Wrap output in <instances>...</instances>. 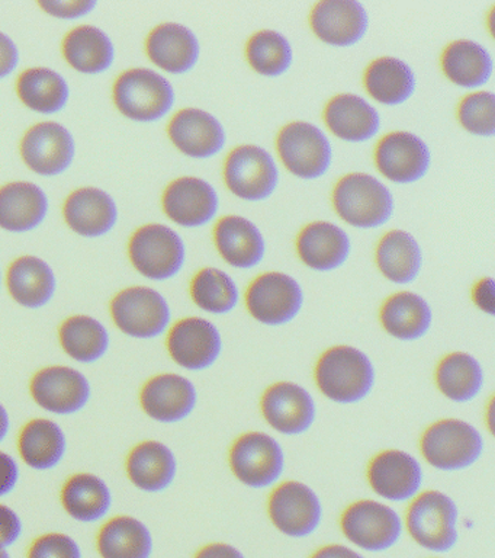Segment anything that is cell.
I'll use <instances>...</instances> for the list:
<instances>
[{
    "label": "cell",
    "instance_id": "obj_58",
    "mask_svg": "<svg viewBox=\"0 0 495 558\" xmlns=\"http://www.w3.org/2000/svg\"><path fill=\"white\" fill-rule=\"evenodd\" d=\"M433 558H438V557H433Z\"/></svg>",
    "mask_w": 495,
    "mask_h": 558
},
{
    "label": "cell",
    "instance_id": "obj_8",
    "mask_svg": "<svg viewBox=\"0 0 495 558\" xmlns=\"http://www.w3.org/2000/svg\"><path fill=\"white\" fill-rule=\"evenodd\" d=\"M114 102L129 120L153 122L171 112L175 90L172 83L154 70L132 69L116 78Z\"/></svg>",
    "mask_w": 495,
    "mask_h": 558
},
{
    "label": "cell",
    "instance_id": "obj_48",
    "mask_svg": "<svg viewBox=\"0 0 495 558\" xmlns=\"http://www.w3.org/2000/svg\"><path fill=\"white\" fill-rule=\"evenodd\" d=\"M23 534V521L11 506L0 504V549L14 545Z\"/></svg>",
    "mask_w": 495,
    "mask_h": 558
},
{
    "label": "cell",
    "instance_id": "obj_55",
    "mask_svg": "<svg viewBox=\"0 0 495 558\" xmlns=\"http://www.w3.org/2000/svg\"><path fill=\"white\" fill-rule=\"evenodd\" d=\"M485 421H486V429H488L491 432V434H494V401L493 400L490 401L488 410H486Z\"/></svg>",
    "mask_w": 495,
    "mask_h": 558
},
{
    "label": "cell",
    "instance_id": "obj_27",
    "mask_svg": "<svg viewBox=\"0 0 495 558\" xmlns=\"http://www.w3.org/2000/svg\"><path fill=\"white\" fill-rule=\"evenodd\" d=\"M146 50L158 68L172 74L190 72L201 54V46L194 31L176 22L156 26L147 38Z\"/></svg>",
    "mask_w": 495,
    "mask_h": 558
},
{
    "label": "cell",
    "instance_id": "obj_4",
    "mask_svg": "<svg viewBox=\"0 0 495 558\" xmlns=\"http://www.w3.org/2000/svg\"><path fill=\"white\" fill-rule=\"evenodd\" d=\"M228 466L237 482L247 488H273L285 474L284 445L268 432H243L228 449Z\"/></svg>",
    "mask_w": 495,
    "mask_h": 558
},
{
    "label": "cell",
    "instance_id": "obj_53",
    "mask_svg": "<svg viewBox=\"0 0 495 558\" xmlns=\"http://www.w3.org/2000/svg\"><path fill=\"white\" fill-rule=\"evenodd\" d=\"M310 558H364L359 549L345 544H327L311 554Z\"/></svg>",
    "mask_w": 495,
    "mask_h": 558
},
{
    "label": "cell",
    "instance_id": "obj_26",
    "mask_svg": "<svg viewBox=\"0 0 495 558\" xmlns=\"http://www.w3.org/2000/svg\"><path fill=\"white\" fill-rule=\"evenodd\" d=\"M214 242L225 264L236 269L256 268L267 255L262 231L246 217L221 218L215 226Z\"/></svg>",
    "mask_w": 495,
    "mask_h": 558
},
{
    "label": "cell",
    "instance_id": "obj_22",
    "mask_svg": "<svg viewBox=\"0 0 495 558\" xmlns=\"http://www.w3.org/2000/svg\"><path fill=\"white\" fill-rule=\"evenodd\" d=\"M169 138L177 150L194 159H210L225 146L227 134L219 118L198 108H185L172 118Z\"/></svg>",
    "mask_w": 495,
    "mask_h": 558
},
{
    "label": "cell",
    "instance_id": "obj_50",
    "mask_svg": "<svg viewBox=\"0 0 495 558\" xmlns=\"http://www.w3.org/2000/svg\"><path fill=\"white\" fill-rule=\"evenodd\" d=\"M472 301L482 313L495 314V286L491 277L481 278L472 288Z\"/></svg>",
    "mask_w": 495,
    "mask_h": 558
},
{
    "label": "cell",
    "instance_id": "obj_24",
    "mask_svg": "<svg viewBox=\"0 0 495 558\" xmlns=\"http://www.w3.org/2000/svg\"><path fill=\"white\" fill-rule=\"evenodd\" d=\"M177 458L173 449L160 440H143L129 451L125 471L138 490L162 493L175 483Z\"/></svg>",
    "mask_w": 495,
    "mask_h": 558
},
{
    "label": "cell",
    "instance_id": "obj_37",
    "mask_svg": "<svg viewBox=\"0 0 495 558\" xmlns=\"http://www.w3.org/2000/svg\"><path fill=\"white\" fill-rule=\"evenodd\" d=\"M364 89L376 102L397 107L416 92V74L406 61L397 57H380L364 70Z\"/></svg>",
    "mask_w": 495,
    "mask_h": 558
},
{
    "label": "cell",
    "instance_id": "obj_20",
    "mask_svg": "<svg viewBox=\"0 0 495 558\" xmlns=\"http://www.w3.org/2000/svg\"><path fill=\"white\" fill-rule=\"evenodd\" d=\"M75 151L71 131L53 121L32 126L21 142L25 165L42 177H55L71 168Z\"/></svg>",
    "mask_w": 495,
    "mask_h": 558
},
{
    "label": "cell",
    "instance_id": "obj_36",
    "mask_svg": "<svg viewBox=\"0 0 495 558\" xmlns=\"http://www.w3.org/2000/svg\"><path fill=\"white\" fill-rule=\"evenodd\" d=\"M375 260L384 278L397 286L414 282L423 268L419 242L404 230H391L376 246Z\"/></svg>",
    "mask_w": 495,
    "mask_h": 558
},
{
    "label": "cell",
    "instance_id": "obj_31",
    "mask_svg": "<svg viewBox=\"0 0 495 558\" xmlns=\"http://www.w3.org/2000/svg\"><path fill=\"white\" fill-rule=\"evenodd\" d=\"M434 384L437 391L451 403H471L484 390L485 369L472 353L449 352L437 362Z\"/></svg>",
    "mask_w": 495,
    "mask_h": 558
},
{
    "label": "cell",
    "instance_id": "obj_43",
    "mask_svg": "<svg viewBox=\"0 0 495 558\" xmlns=\"http://www.w3.org/2000/svg\"><path fill=\"white\" fill-rule=\"evenodd\" d=\"M189 291L194 304L214 316L232 313L240 301V290L232 275L212 266L195 274Z\"/></svg>",
    "mask_w": 495,
    "mask_h": 558
},
{
    "label": "cell",
    "instance_id": "obj_21",
    "mask_svg": "<svg viewBox=\"0 0 495 558\" xmlns=\"http://www.w3.org/2000/svg\"><path fill=\"white\" fill-rule=\"evenodd\" d=\"M312 33L333 47H351L364 37L369 15L362 3L354 0H324L312 8Z\"/></svg>",
    "mask_w": 495,
    "mask_h": 558
},
{
    "label": "cell",
    "instance_id": "obj_40",
    "mask_svg": "<svg viewBox=\"0 0 495 558\" xmlns=\"http://www.w3.org/2000/svg\"><path fill=\"white\" fill-rule=\"evenodd\" d=\"M63 54L77 72L98 74L107 72L114 63V44L107 33L92 25L72 29L63 41Z\"/></svg>",
    "mask_w": 495,
    "mask_h": 558
},
{
    "label": "cell",
    "instance_id": "obj_38",
    "mask_svg": "<svg viewBox=\"0 0 495 558\" xmlns=\"http://www.w3.org/2000/svg\"><path fill=\"white\" fill-rule=\"evenodd\" d=\"M97 547L102 558H150L153 535L140 519L120 514L103 523Z\"/></svg>",
    "mask_w": 495,
    "mask_h": 558
},
{
    "label": "cell",
    "instance_id": "obj_44",
    "mask_svg": "<svg viewBox=\"0 0 495 558\" xmlns=\"http://www.w3.org/2000/svg\"><path fill=\"white\" fill-rule=\"evenodd\" d=\"M246 59L250 68L262 76H282L293 65V46L288 38L277 31H259L247 41Z\"/></svg>",
    "mask_w": 495,
    "mask_h": 558
},
{
    "label": "cell",
    "instance_id": "obj_35",
    "mask_svg": "<svg viewBox=\"0 0 495 558\" xmlns=\"http://www.w3.org/2000/svg\"><path fill=\"white\" fill-rule=\"evenodd\" d=\"M63 509L82 523L102 521L110 513L112 493L106 480L92 473L71 475L60 492Z\"/></svg>",
    "mask_w": 495,
    "mask_h": 558
},
{
    "label": "cell",
    "instance_id": "obj_47",
    "mask_svg": "<svg viewBox=\"0 0 495 558\" xmlns=\"http://www.w3.org/2000/svg\"><path fill=\"white\" fill-rule=\"evenodd\" d=\"M38 4L49 15L62 17V20H77L97 8V2L92 0H60V2L59 0H40Z\"/></svg>",
    "mask_w": 495,
    "mask_h": 558
},
{
    "label": "cell",
    "instance_id": "obj_18",
    "mask_svg": "<svg viewBox=\"0 0 495 558\" xmlns=\"http://www.w3.org/2000/svg\"><path fill=\"white\" fill-rule=\"evenodd\" d=\"M198 400V388L193 379L176 373L153 375L140 391L143 412L163 425L186 421L197 409Z\"/></svg>",
    "mask_w": 495,
    "mask_h": 558
},
{
    "label": "cell",
    "instance_id": "obj_6",
    "mask_svg": "<svg viewBox=\"0 0 495 558\" xmlns=\"http://www.w3.org/2000/svg\"><path fill=\"white\" fill-rule=\"evenodd\" d=\"M341 530L356 549L384 553L401 539L404 518L386 501L359 499L343 510Z\"/></svg>",
    "mask_w": 495,
    "mask_h": 558
},
{
    "label": "cell",
    "instance_id": "obj_9",
    "mask_svg": "<svg viewBox=\"0 0 495 558\" xmlns=\"http://www.w3.org/2000/svg\"><path fill=\"white\" fill-rule=\"evenodd\" d=\"M367 482L382 501L410 504L423 492V464L406 449H382L368 462Z\"/></svg>",
    "mask_w": 495,
    "mask_h": 558
},
{
    "label": "cell",
    "instance_id": "obj_32",
    "mask_svg": "<svg viewBox=\"0 0 495 558\" xmlns=\"http://www.w3.org/2000/svg\"><path fill=\"white\" fill-rule=\"evenodd\" d=\"M49 213V198L33 182H12L0 187V229L25 233L40 226Z\"/></svg>",
    "mask_w": 495,
    "mask_h": 558
},
{
    "label": "cell",
    "instance_id": "obj_7",
    "mask_svg": "<svg viewBox=\"0 0 495 558\" xmlns=\"http://www.w3.org/2000/svg\"><path fill=\"white\" fill-rule=\"evenodd\" d=\"M268 514L282 535L294 539L308 538L323 523V500L310 484L285 480L277 483L269 495Z\"/></svg>",
    "mask_w": 495,
    "mask_h": 558
},
{
    "label": "cell",
    "instance_id": "obj_2",
    "mask_svg": "<svg viewBox=\"0 0 495 558\" xmlns=\"http://www.w3.org/2000/svg\"><path fill=\"white\" fill-rule=\"evenodd\" d=\"M459 519L460 510L454 497L428 488L408 504L404 531L425 551L445 554L459 543Z\"/></svg>",
    "mask_w": 495,
    "mask_h": 558
},
{
    "label": "cell",
    "instance_id": "obj_14",
    "mask_svg": "<svg viewBox=\"0 0 495 558\" xmlns=\"http://www.w3.org/2000/svg\"><path fill=\"white\" fill-rule=\"evenodd\" d=\"M224 182L237 198L258 203L276 191L280 170L267 148L245 144L233 148L225 159Z\"/></svg>",
    "mask_w": 495,
    "mask_h": 558
},
{
    "label": "cell",
    "instance_id": "obj_17",
    "mask_svg": "<svg viewBox=\"0 0 495 558\" xmlns=\"http://www.w3.org/2000/svg\"><path fill=\"white\" fill-rule=\"evenodd\" d=\"M29 392L38 408L58 416H71L88 405L92 386L82 371L66 365H51L38 369Z\"/></svg>",
    "mask_w": 495,
    "mask_h": 558
},
{
    "label": "cell",
    "instance_id": "obj_11",
    "mask_svg": "<svg viewBox=\"0 0 495 558\" xmlns=\"http://www.w3.org/2000/svg\"><path fill=\"white\" fill-rule=\"evenodd\" d=\"M111 316L124 335L156 339L169 329L172 310L164 295L150 287H129L111 301Z\"/></svg>",
    "mask_w": 495,
    "mask_h": 558
},
{
    "label": "cell",
    "instance_id": "obj_45",
    "mask_svg": "<svg viewBox=\"0 0 495 558\" xmlns=\"http://www.w3.org/2000/svg\"><path fill=\"white\" fill-rule=\"evenodd\" d=\"M458 120L468 133L480 137L495 134V96L493 92H473L460 100Z\"/></svg>",
    "mask_w": 495,
    "mask_h": 558
},
{
    "label": "cell",
    "instance_id": "obj_15",
    "mask_svg": "<svg viewBox=\"0 0 495 558\" xmlns=\"http://www.w3.org/2000/svg\"><path fill=\"white\" fill-rule=\"evenodd\" d=\"M260 413L276 434L299 436L312 429L317 421V401L302 384L276 381L260 397Z\"/></svg>",
    "mask_w": 495,
    "mask_h": 558
},
{
    "label": "cell",
    "instance_id": "obj_41",
    "mask_svg": "<svg viewBox=\"0 0 495 558\" xmlns=\"http://www.w3.org/2000/svg\"><path fill=\"white\" fill-rule=\"evenodd\" d=\"M59 340L69 357L85 365L102 360L111 343L107 327L85 314L66 318L60 326Z\"/></svg>",
    "mask_w": 495,
    "mask_h": 558
},
{
    "label": "cell",
    "instance_id": "obj_51",
    "mask_svg": "<svg viewBox=\"0 0 495 558\" xmlns=\"http://www.w3.org/2000/svg\"><path fill=\"white\" fill-rule=\"evenodd\" d=\"M18 63V47L7 34L0 33V78L10 76Z\"/></svg>",
    "mask_w": 495,
    "mask_h": 558
},
{
    "label": "cell",
    "instance_id": "obj_3",
    "mask_svg": "<svg viewBox=\"0 0 495 558\" xmlns=\"http://www.w3.org/2000/svg\"><path fill=\"white\" fill-rule=\"evenodd\" d=\"M420 453L428 465L443 473L471 469L485 452L484 434L471 422L445 417L425 427Z\"/></svg>",
    "mask_w": 495,
    "mask_h": 558
},
{
    "label": "cell",
    "instance_id": "obj_28",
    "mask_svg": "<svg viewBox=\"0 0 495 558\" xmlns=\"http://www.w3.org/2000/svg\"><path fill=\"white\" fill-rule=\"evenodd\" d=\"M64 220L75 233L85 238H99L110 233L119 221L114 198L98 187H81L64 203Z\"/></svg>",
    "mask_w": 495,
    "mask_h": 558
},
{
    "label": "cell",
    "instance_id": "obj_46",
    "mask_svg": "<svg viewBox=\"0 0 495 558\" xmlns=\"http://www.w3.org/2000/svg\"><path fill=\"white\" fill-rule=\"evenodd\" d=\"M27 558H82V551L72 536L62 532H50L34 539Z\"/></svg>",
    "mask_w": 495,
    "mask_h": 558
},
{
    "label": "cell",
    "instance_id": "obj_57",
    "mask_svg": "<svg viewBox=\"0 0 495 558\" xmlns=\"http://www.w3.org/2000/svg\"><path fill=\"white\" fill-rule=\"evenodd\" d=\"M0 282H2V274H0Z\"/></svg>",
    "mask_w": 495,
    "mask_h": 558
},
{
    "label": "cell",
    "instance_id": "obj_39",
    "mask_svg": "<svg viewBox=\"0 0 495 558\" xmlns=\"http://www.w3.org/2000/svg\"><path fill=\"white\" fill-rule=\"evenodd\" d=\"M442 70L454 85L475 89L493 76V57L481 44L458 39L443 51Z\"/></svg>",
    "mask_w": 495,
    "mask_h": 558
},
{
    "label": "cell",
    "instance_id": "obj_23",
    "mask_svg": "<svg viewBox=\"0 0 495 558\" xmlns=\"http://www.w3.org/2000/svg\"><path fill=\"white\" fill-rule=\"evenodd\" d=\"M219 208V194L210 182L201 178L176 179L163 194L164 213L182 227L206 226L214 220Z\"/></svg>",
    "mask_w": 495,
    "mask_h": 558
},
{
    "label": "cell",
    "instance_id": "obj_13",
    "mask_svg": "<svg viewBox=\"0 0 495 558\" xmlns=\"http://www.w3.org/2000/svg\"><path fill=\"white\" fill-rule=\"evenodd\" d=\"M277 155L294 177L319 179L329 172L333 160L332 143L324 131L311 122L285 125L276 138Z\"/></svg>",
    "mask_w": 495,
    "mask_h": 558
},
{
    "label": "cell",
    "instance_id": "obj_33",
    "mask_svg": "<svg viewBox=\"0 0 495 558\" xmlns=\"http://www.w3.org/2000/svg\"><path fill=\"white\" fill-rule=\"evenodd\" d=\"M66 451V434H64L63 427L51 418H32L20 432V457L32 470L55 469L62 464Z\"/></svg>",
    "mask_w": 495,
    "mask_h": 558
},
{
    "label": "cell",
    "instance_id": "obj_16",
    "mask_svg": "<svg viewBox=\"0 0 495 558\" xmlns=\"http://www.w3.org/2000/svg\"><path fill=\"white\" fill-rule=\"evenodd\" d=\"M166 348L180 368L202 373L220 361L224 340L215 323L203 317H185L169 329Z\"/></svg>",
    "mask_w": 495,
    "mask_h": 558
},
{
    "label": "cell",
    "instance_id": "obj_34",
    "mask_svg": "<svg viewBox=\"0 0 495 558\" xmlns=\"http://www.w3.org/2000/svg\"><path fill=\"white\" fill-rule=\"evenodd\" d=\"M8 291L25 308H41L58 290L54 270L37 256H21L12 262L7 275Z\"/></svg>",
    "mask_w": 495,
    "mask_h": 558
},
{
    "label": "cell",
    "instance_id": "obj_49",
    "mask_svg": "<svg viewBox=\"0 0 495 558\" xmlns=\"http://www.w3.org/2000/svg\"><path fill=\"white\" fill-rule=\"evenodd\" d=\"M20 474L18 461L10 452L0 451V499L15 490Z\"/></svg>",
    "mask_w": 495,
    "mask_h": 558
},
{
    "label": "cell",
    "instance_id": "obj_42",
    "mask_svg": "<svg viewBox=\"0 0 495 558\" xmlns=\"http://www.w3.org/2000/svg\"><path fill=\"white\" fill-rule=\"evenodd\" d=\"M16 92L25 107L40 113L62 111L71 98L66 78L47 68L25 70L16 82Z\"/></svg>",
    "mask_w": 495,
    "mask_h": 558
},
{
    "label": "cell",
    "instance_id": "obj_56",
    "mask_svg": "<svg viewBox=\"0 0 495 558\" xmlns=\"http://www.w3.org/2000/svg\"><path fill=\"white\" fill-rule=\"evenodd\" d=\"M0 558H11L10 553L7 549H0Z\"/></svg>",
    "mask_w": 495,
    "mask_h": 558
},
{
    "label": "cell",
    "instance_id": "obj_29",
    "mask_svg": "<svg viewBox=\"0 0 495 558\" xmlns=\"http://www.w3.org/2000/svg\"><path fill=\"white\" fill-rule=\"evenodd\" d=\"M324 122L337 138L347 143H364L375 137L381 129L380 112L355 94H341L329 100Z\"/></svg>",
    "mask_w": 495,
    "mask_h": 558
},
{
    "label": "cell",
    "instance_id": "obj_54",
    "mask_svg": "<svg viewBox=\"0 0 495 558\" xmlns=\"http://www.w3.org/2000/svg\"><path fill=\"white\" fill-rule=\"evenodd\" d=\"M11 429V417L10 413L5 408V404L0 401V444L7 439L8 434H10Z\"/></svg>",
    "mask_w": 495,
    "mask_h": 558
},
{
    "label": "cell",
    "instance_id": "obj_10",
    "mask_svg": "<svg viewBox=\"0 0 495 558\" xmlns=\"http://www.w3.org/2000/svg\"><path fill=\"white\" fill-rule=\"evenodd\" d=\"M129 260L138 274L151 281H168L184 268V240L171 227L147 225L133 234L128 244Z\"/></svg>",
    "mask_w": 495,
    "mask_h": 558
},
{
    "label": "cell",
    "instance_id": "obj_12",
    "mask_svg": "<svg viewBox=\"0 0 495 558\" xmlns=\"http://www.w3.org/2000/svg\"><path fill=\"white\" fill-rule=\"evenodd\" d=\"M301 283L284 272L260 274L246 291V308L260 325H289L304 307Z\"/></svg>",
    "mask_w": 495,
    "mask_h": 558
},
{
    "label": "cell",
    "instance_id": "obj_1",
    "mask_svg": "<svg viewBox=\"0 0 495 558\" xmlns=\"http://www.w3.org/2000/svg\"><path fill=\"white\" fill-rule=\"evenodd\" d=\"M372 357L354 344H336L321 353L314 366V383L321 396L341 405L358 404L376 386Z\"/></svg>",
    "mask_w": 495,
    "mask_h": 558
},
{
    "label": "cell",
    "instance_id": "obj_19",
    "mask_svg": "<svg viewBox=\"0 0 495 558\" xmlns=\"http://www.w3.org/2000/svg\"><path fill=\"white\" fill-rule=\"evenodd\" d=\"M375 163L382 177L399 185H407L428 174L432 155L428 144L419 135L408 131H394L378 143Z\"/></svg>",
    "mask_w": 495,
    "mask_h": 558
},
{
    "label": "cell",
    "instance_id": "obj_25",
    "mask_svg": "<svg viewBox=\"0 0 495 558\" xmlns=\"http://www.w3.org/2000/svg\"><path fill=\"white\" fill-rule=\"evenodd\" d=\"M351 244L346 231L333 222L314 221L299 231L297 252L302 264L317 272H332L349 259Z\"/></svg>",
    "mask_w": 495,
    "mask_h": 558
},
{
    "label": "cell",
    "instance_id": "obj_52",
    "mask_svg": "<svg viewBox=\"0 0 495 558\" xmlns=\"http://www.w3.org/2000/svg\"><path fill=\"white\" fill-rule=\"evenodd\" d=\"M194 558H247L240 548L228 543H211L198 549Z\"/></svg>",
    "mask_w": 495,
    "mask_h": 558
},
{
    "label": "cell",
    "instance_id": "obj_30",
    "mask_svg": "<svg viewBox=\"0 0 495 558\" xmlns=\"http://www.w3.org/2000/svg\"><path fill=\"white\" fill-rule=\"evenodd\" d=\"M382 329L401 342H416L428 336L433 325L429 301L412 291L389 295L380 310Z\"/></svg>",
    "mask_w": 495,
    "mask_h": 558
},
{
    "label": "cell",
    "instance_id": "obj_5",
    "mask_svg": "<svg viewBox=\"0 0 495 558\" xmlns=\"http://www.w3.org/2000/svg\"><path fill=\"white\" fill-rule=\"evenodd\" d=\"M333 205L337 216L356 229H376L394 214L393 192L368 173L343 177L334 186Z\"/></svg>",
    "mask_w": 495,
    "mask_h": 558
}]
</instances>
